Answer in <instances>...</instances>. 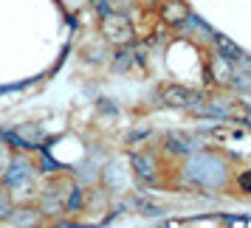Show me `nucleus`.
<instances>
[{
  "instance_id": "1",
  "label": "nucleus",
  "mask_w": 251,
  "mask_h": 228,
  "mask_svg": "<svg viewBox=\"0 0 251 228\" xmlns=\"http://www.w3.org/2000/svg\"><path fill=\"white\" fill-rule=\"evenodd\" d=\"M231 169H234L231 155L226 149H220V144H206V147L183 155L181 160L170 163L164 186L181 189V192H201V194L226 192Z\"/></svg>"
},
{
  "instance_id": "2",
  "label": "nucleus",
  "mask_w": 251,
  "mask_h": 228,
  "mask_svg": "<svg viewBox=\"0 0 251 228\" xmlns=\"http://www.w3.org/2000/svg\"><path fill=\"white\" fill-rule=\"evenodd\" d=\"M127 158H130V175L138 186L144 189H155V186H164L167 183V172H170V163L164 160L158 147H136L127 149Z\"/></svg>"
},
{
  "instance_id": "3",
  "label": "nucleus",
  "mask_w": 251,
  "mask_h": 228,
  "mask_svg": "<svg viewBox=\"0 0 251 228\" xmlns=\"http://www.w3.org/2000/svg\"><path fill=\"white\" fill-rule=\"evenodd\" d=\"M96 34L102 37L110 48H122V46H133L138 31H136V25H133V20H130L125 12H116L113 9L110 14H102V17H99Z\"/></svg>"
},
{
  "instance_id": "4",
  "label": "nucleus",
  "mask_w": 251,
  "mask_h": 228,
  "mask_svg": "<svg viewBox=\"0 0 251 228\" xmlns=\"http://www.w3.org/2000/svg\"><path fill=\"white\" fill-rule=\"evenodd\" d=\"M203 76H206V91H231L237 82V65L226 59L223 54L212 51L203 62Z\"/></svg>"
},
{
  "instance_id": "5",
  "label": "nucleus",
  "mask_w": 251,
  "mask_h": 228,
  "mask_svg": "<svg viewBox=\"0 0 251 228\" xmlns=\"http://www.w3.org/2000/svg\"><path fill=\"white\" fill-rule=\"evenodd\" d=\"M201 96V91H192L181 82H164L158 88V104L167 110H186Z\"/></svg>"
},
{
  "instance_id": "6",
  "label": "nucleus",
  "mask_w": 251,
  "mask_h": 228,
  "mask_svg": "<svg viewBox=\"0 0 251 228\" xmlns=\"http://www.w3.org/2000/svg\"><path fill=\"white\" fill-rule=\"evenodd\" d=\"M189 6L183 0H164L158 6V23L164 28H183L186 20H189Z\"/></svg>"
},
{
  "instance_id": "7",
  "label": "nucleus",
  "mask_w": 251,
  "mask_h": 228,
  "mask_svg": "<svg viewBox=\"0 0 251 228\" xmlns=\"http://www.w3.org/2000/svg\"><path fill=\"white\" fill-rule=\"evenodd\" d=\"M226 194L240 197V200H251V163L231 169V178L226 183Z\"/></svg>"
},
{
  "instance_id": "8",
  "label": "nucleus",
  "mask_w": 251,
  "mask_h": 228,
  "mask_svg": "<svg viewBox=\"0 0 251 228\" xmlns=\"http://www.w3.org/2000/svg\"><path fill=\"white\" fill-rule=\"evenodd\" d=\"M133 205H136V214L150 217V220H164V214H167V208H164L161 203H155L152 197L138 194V192H133Z\"/></svg>"
},
{
  "instance_id": "9",
  "label": "nucleus",
  "mask_w": 251,
  "mask_h": 228,
  "mask_svg": "<svg viewBox=\"0 0 251 228\" xmlns=\"http://www.w3.org/2000/svg\"><path fill=\"white\" fill-rule=\"evenodd\" d=\"M212 40H215V51H217V54H223L226 59H231L234 65H237L240 59L246 57V51H243L237 43H231L226 34H212Z\"/></svg>"
},
{
  "instance_id": "10",
  "label": "nucleus",
  "mask_w": 251,
  "mask_h": 228,
  "mask_svg": "<svg viewBox=\"0 0 251 228\" xmlns=\"http://www.w3.org/2000/svg\"><path fill=\"white\" fill-rule=\"evenodd\" d=\"M14 155H17V149H14L6 138H0V183H6V175L12 169Z\"/></svg>"
},
{
  "instance_id": "11",
  "label": "nucleus",
  "mask_w": 251,
  "mask_h": 228,
  "mask_svg": "<svg viewBox=\"0 0 251 228\" xmlns=\"http://www.w3.org/2000/svg\"><path fill=\"white\" fill-rule=\"evenodd\" d=\"M152 136V127L150 124H141V127H133L130 133L125 136V147L127 149H136V147H144V141Z\"/></svg>"
},
{
  "instance_id": "12",
  "label": "nucleus",
  "mask_w": 251,
  "mask_h": 228,
  "mask_svg": "<svg viewBox=\"0 0 251 228\" xmlns=\"http://www.w3.org/2000/svg\"><path fill=\"white\" fill-rule=\"evenodd\" d=\"M12 208H14L12 192H9V186H6V183H0V226L6 223V217L12 214Z\"/></svg>"
},
{
  "instance_id": "13",
  "label": "nucleus",
  "mask_w": 251,
  "mask_h": 228,
  "mask_svg": "<svg viewBox=\"0 0 251 228\" xmlns=\"http://www.w3.org/2000/svg\"><path fill=\"white\" fill-rule=\"evenodd\" d=\"M88 3H91V9L96 12V17L113 12V3H110V0H88Z\"/></svg>"
}]
</instances>
